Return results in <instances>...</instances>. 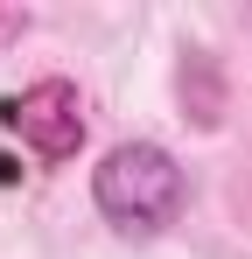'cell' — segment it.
Masks as SVG:
<instances>
[{"label":"cell","instance_id":"6da1fadb","mask_svg":"<svg viewBox=\"0 0 252 259\" xmlns=\"http://www.w3.org/2000/svg\"><path fill=\"white\" fill-rule=\"evenodd\" d=\"M182 196H189V182L175 168V154L154 147V140H119L91 168V203L119 231H161V224H175Z\"/></svg>","mask_w":252,"mask_h":259},{"label":"cell","instance_id":"7a4b0ae2","mask_svg":"<svg viewBox=\"0 0 252 259\" xmlns=\"http://www.w3.org/2000/svg\"><path fill=\"white\" fill-rule=\"evenodd\" d=\"M0 126L14 133L35 161H70L84 147V98H77V84H63V77H42V84L0 98Z\"/></svg>","mask_w":252,"mask_h":259},{"label":"cell","instance_id":"3957f363","mask_svg":"<svg viewBox=\"0 0 252 259\" xmlns=\"http://www.w3.org/2000/svg\"><path fill=\"white\" fill-rule=\"evenodd\" d=\"M28 35V7H0V49H14Z\"/></svg>","mask_w":252,"mask_h":259}]
</instances>
